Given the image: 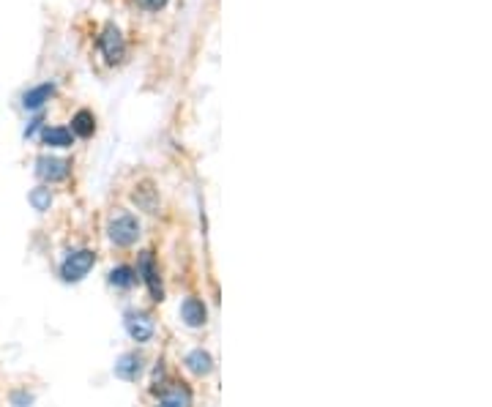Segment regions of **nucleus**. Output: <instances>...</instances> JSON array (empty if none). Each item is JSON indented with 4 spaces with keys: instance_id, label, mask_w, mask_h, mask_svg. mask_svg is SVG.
I'll return each instance as SVG.
<instances>
[{
    "instance_id": "5",
    "label": "nucleus",
    "mask_w": 492,
    "mask_h": 407,
    "mask_svg": "<svg viewBox=\"0 0 492 407\" xmlns=\"http://www.w3.org/2000/svg\"><path fill=\"white\" fill-rule=\"evenodd\" d=\"M126 331L134 342H148L154 336V323L145 314H129L126 317Z\"/></svg>"
},
{
    "instance_id": "6",
    "label": "nucleus",
    "mask_w": 492,
    "mask_h": 407,
    "mask_svg": "<svg viewBox=\"0 0 492 407\" xmlns=\"http://www.w3.org/2000/svg\"><path fill=\"white\" fill-rule=\"evenodd\" d=\"M181 317H184V323L189 325V328H200V325H205V306H202V301H197V298H186L184 304H181Z\"/></svg>"
},
{
    "instance_id": "12",
    "label": "nucleus",
    "mask_w": 492,
    "mask_h": 407,
    "mask_svg": "<svg viewBox=\"0 0 492 407\" xmlns=\"http://www.w3.org/2000/svg\"><path fill=\"white\" fill-rule=\"evenodd\" d=\"M94 115L88 112V110H80L77 115H74V121H71V134H80V137H91L94 134Z\"/></svg>"
},
{
    "instance_id": "3",
    "label": "nucleus",
    "mask_w": 492,
    "mask_h": 407,
    "mask_svg": "<svg viewBox=\"0 0 492 407\" xmlns=\"http://www.w3.org/2000/svg\"><path fill=\"white\" fill-rule=\"evenodd\" d=\"M98 44H101V52H104V58H107L110 63L121 61V58H124V52H126L124 36H121V31H118L115 25H107V28H104L101 38H98Z\"/></svg>"
},
{
    "instance_id": "7",
    "label": "nucleus",
    "mask_w": 492,
    "mask_h": 407,
    "mask_svg": "<svg viewBox=\"0 0 492 407\" xmlns=\"http://www.w3.org/2000/svg\"><path fill=\"white\" fill-rule=\"evenodd\" d=\"M44 142H47V145H52V148H71L74 134H71V128H64V126L44 128Z\"/></svg>"
},
{
    "instance_id": "1",
    "label": "nucleus",
    "mask_w": 492,
    "mask_h": 407,
    "mask_svg": "<svg viewBox=\"0 0 492 407\" xmlns=\"http://www.w3.org/2000/svg\"><path fill=\"white\" fill-rule=\"evenodd\" d=\"M107 232H110V241L118 244V246H131L140 235V221L134 219L131 214H118L112 216L110 224H107Z\"/></svg>"
},
{
    "instance_id": "8",
    "label": "nucleus",
    "mask_w": 492,
    "mask_h": 407,
    "mask_svg": "<svg viewBox=\"0 0 492 407\" xmlns=\"http://www.w3.org/2000/svg\"><path fill=\"white\" fill-rule=\"evenodd\" d=\"M140 358L134 355V353H126V355H121V361L115 364V375L121 377V380H137L140 375Z\"/></svg>"
},
{
    "instance_id": "2",
    "label": "nucleus",
    "mask_w": 492,
    "mask_h": 407,
    "mask_svg": "<svg viewBox=\"0 0 492 407\" xmlns=\"http://www.w3.org/2000/svg\"><path fill=\"white\" fill-rule=\"evenodd\" d=\"M94 251L91 249H80L74 251V254H68L64 260V265H61V274H64L66 282H80L91 268H94Z\"/></svg>"
},
{
    "instance_id": "15",
    "label": "nucleus",
    "mask_w": 492,
    "mask_h": 407,
    "mask_svg": "<svg viewBox=\"0 0 492 407\" xmlns=\"http://www.w3.org/2000/svg\"><path fill=\"white\" fill-rule=\"evenodd\" d=\"M110 282L115 284V287H131L134 284V271L126 268V265H121V268H115L110 274Z\"/></svg>"
},
{
    "instance_id": "14",
    "label": "nucleus",
    "mask_w": 492,
    "mask_h": 407,
    "mask_svg": "<svg viewBox=\"0 0 492 407\" xmlns=\"http://www.w3.org/2000/svg\"><path fill=\"white\" fill-rule=\"evenodd\" d=\"M50 202H52V194H50V188L38 186L31 191V205L36 211H47L50 208Z\"/></svg>"
},
{
    "instance_id": "16",
    "label": "nucleus",
    "mask_w": 492,
    "mask_h": 407,
    "mask_svg": "<svg viewBox=\"0 0 492 407\" xmlns=\"http://www.w3.org/2000/svg\"><path fill=\"white\" fill-rule=\"evenodd\" d=\"M137 3L145 6V8H151V11H159V8L167 6V0H137Z\"/></svg>"
},
{
    "instance_id": "10",
    "label": "nucleus",
    "mask_w": 492,
    "mask_h": 407,
    "mask_svg": "<svg viewBox=\"0 0 492 407\" xmlns=\"http://www.w3.org/2000/svg\"><path fill=\"white\" fill-rule=\"evenodd\" d=\"M211 355L205 353V350H192L189 355H186V367H189V372H195V375H208L211 372Z\"/></svg>"
},
{
    "instance_id": "13",
    "label": "nucleus",
    "mask_w": 492,
    "mask_h": 407,
    "mask_svg": "<svg viewBox=\"0 0 492 407\" xmlns=\"http://www.w3.org/2000/svg\"><path fill=\"white\" fill-rule=\"evenodd\" d=\"M142 271H145V282L151 287V295L156 298V301H162V287L156 282V271H154V260H151V254H145L142 257Z\"/></svg>"
},
{
    "instance_id": "11",
    "label": "nucleus",
    "mask_w": 492,
    "mask_h": 407,
    "mask_svg": "<svg viewBox=\"0 0 492 407\" xmlns=\"http://www.w3.org/2000/svg\"><path fill=\"white\" fill-rule=\"evenodd\" d=\"M159 407H192V397H189V391H186V388L172 385V388L164 394V399H162V405Z\"/></svg>"
},
{
    "instance_id": "4",
    "label": "nucleus",
    "mask_w": 492,
    "mask_h": 407,
    "mask_svg": "<svg viewBox=\"0 0 492 407\" xmlns=\"http://www.w3.org/2000/svg\"><path fill=\"white\" fill-rule=\"evenodd\" d=\"M36 172H38L41 181H50V184L64 181L66 175H68V161H66V158L41 156L36 161Z\"/></svg>"
},
{
    "instance_id": "9",
    "label": "nucleus",
    "mask_w": 492,
    "mask_h": 407,
    "mask_svg": "<svg viewBox=\"0 0 492 407\" xmlns=\"http://www.w3.org/2000/svg\"><path fill=\"white\" fill-rule=\"evenodd\" d=\"M55 94V85H38V88H33V91H28L25 94V98H22V104H25V110H38L44 101H50V96Z\"/></svg>"
}]
</instances>
